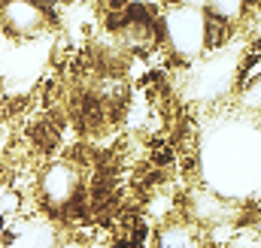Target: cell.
Listing matches in <instances>:
<instances>
[{"instance_id": "1", "label": "cell", "mask_w": 261, "mask_h": 248, "mask_svg": "<svg viewBox=\"0 0 261 248\" xmlns=\"http://www.w3.org/2000/svg\"><path fill=\"white\" fill-rule=\"evenodd\" d=\"M37 191H40V200L55 209V212H67L79 203L82 197V173L70 164V161H55L49 164L43 173H40V182H37Z\"/></svg>"}, {"instance_id": "2", "label": "cell", "mask_w": 261, "mask_h": 248, "mask_svg": "<svg viewBox=\"0 0 261 248\" xmlns=\"http://www.w3.org/2000/svg\"><path fill=\"white\" fill-rule=\"evenodd\" d=\"M0 27L9 37L34 40L46 30V12L34 0H3L0 3Z\"/></svg>"}, {"instance_id": "3", "label": "cell", "mask_w": 261, "mask_h": 248, "mask_svg": "<svg viewBox=\"0 0 261 248\" xmlns=\"http://www.w3.org/2000/svg\"><path fill=\"white\" fill-rule=\"evenodd\" d=\"M243 0H206V21L216 27H228L240 15Z\"/></svg>"}, {"instance_id": "4", "label": "cell", "mask_w": 261, "mask_h": 248, "mask_svg": "<svg viewBox=\"0 0 261 248\" xmlns=\"http://www.w3.org/2000/svg\"><path fill=\"white\" fill-rule=\"evenodd\" d=\"M249 3H258V6H261V0H249Z\"/></svg>"}]
</instances>
